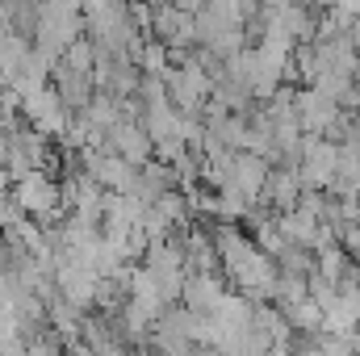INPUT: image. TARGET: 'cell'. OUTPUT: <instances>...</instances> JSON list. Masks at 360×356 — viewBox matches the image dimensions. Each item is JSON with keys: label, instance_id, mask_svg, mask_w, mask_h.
Listing matches in <instances>:
<instances>
[{"label": "cell", "instance_id": "cell-1", "mask_svg": "<svg viewBox=\"0 0 360 356\" xmlns=\"http://www.w3.org/2000/svg\"><path fill=\"white\" fill-rule=\"evenodd\" d=\"M214 243H218V260L226 268L231 285L239 293H248L252 302H272L276 293V276H281V265L272 260L269 252L239 231V222H218L214 227Z\"/></svg>", "mask_w": 360, "mask_h": 356}, {"label": "cell", "instance_id": "cell-2", "mask_svg": "<svg viewBox=\"0 0 360 356\" xmlns=\"http://www.w3.org/2000/svg\"><path fill=\"white\" fill-rule=\"evenodd\" d=\"M34 46L42 55H51L55 63L80 42L84 34V8L76 0H38V13H34Z\"/></svg>", "mask_w": 360, "mask_h": 356}, {"label": "cell", "instance_id": "cell-3", "mask_svg": "<svg viewBox=\"0 0 360 356\" xmlns=\"http://www.w3.org/2000/svg\"><path fill=\"white\" fill-rule=\"evenodd\" d=\"M13 201L25 210V218L55 227L68 218V197H63V180H55L46 168H34L25 177L13 180Z\"/></svg>", "mask_w": 360, "mask_h": 356}, {"label": "cell", "instance_id": "cell-4", "mask_svg": "<svg viewBox=\"0 0 360 356\" xmlns=\"http://www.w3.org/2000/svg\"><path fill=\"white\" fill-rule=\"evenodd\" d=\"M55 289H59V298H68L76 310H92L96 306V289H101V272L84 260V256H76V252H68L63 243H59V256H55Z\"/></svg>", "mask_w": 360, "mask_h": 356}, {"label": "cell", "instance_id": "cell-5", "mask_svg": "<svg viewBox=\"0 0 360 356\" xmlns=\"http://www.w3.org/2000/svg\"><path fill=\"white\" fill-rule=\"evenodd\" d=\"M340 172V143L323 139V134H306L302 139V160H297V177L306 189H331V180Z\"/></svg>", "mask_w": 360, "mask_h": 356}, {"label": "cell", "instance_id": "cell-6", "mask_svg": "<svg viewBox=\"0 0 360 356\" xmlns=\"http://www.w3.org/2000/svg\"><path fill=\"white\" fill-rule=\"evenodd\" d=\"M80 168H84L101 189H109V193H134V189H139V168L126 164V160H122L117 151H109V147H89V151H80Z\"/></svg>", "mask_w": 360, "mask_h": 356}, {"label": "cell", "instance_id": "cell-7", "mask_svg": "<svg viewBox=\"0 0 360 356\" xmlns=\"http://www.w3.org/2000/svg\"><path fill=\"white\" fill-rule=\"evenodd\" d=\"M21 117H25V126H34V130L46 134V139H55V134H63V130L72 126V117H68V101L59 96L55 84H51V89L30 92V96H21Z\"/></svg>", "mask_w": 360, "mask_h": 356}, {"label": "cell", "instance_id": "cell-8", "mask_svg": "<svg viewBox=\"0 0 360 356\" xmlns=\"http://www.w3.org/2000/svg\"><path fill=\"white\" fill-rule=\"evenodd\" d=\"M105 147H109V151H117V155H122L126 164H134V168L151 164V155H155V143H151V134H147L143 117H122V122L109 130Z\"/></svg>", "mask_w": 360, "mask_h": 356}, {"label": "cell", "instance_id": "cell-9", "mask_svg": "<svg viewBox=\"0 0 360 356\" xmlns=\"http://www.w3.org/2000/svg\"><path fill=\"white\" fill-rule=\"evenodd\" d=\"M340 113H344V105H340V101H331L327 92L297 89V122H302V130H306V134H323V139H327V134L335 130Z\"/></svg>", "mask_w": 360, "mask_h": 356}, {"label": "cell", "instance_id": "cell-10", "mask_svg": "<svg viewBox=\"0 0 360 356\" xmlns=\"http://www.w3.org/2000/svg\"><path fill=\"white\" fill-rule=\"evenodd\" d=\"M151 34H155L160 42H168L172 55H180L184 46L197 42V13H184V8H176V4H155Z\"/></svg>", "mask_w": 360, "mask_h": 356}, {"label": "cell", "instance_id": "cell-11", "mask_svg": "<svg viewBox=\"0 0 360 356\" xmlns=\"http://www.w3.org/2000/svg\"><path fill=\"white\" fill-rule=\"evenodd\" d=\"M302 193H306V184L297 177V168H293V164H276L269 172V184H264L260 205H269L272 214H285V210H297Z\"/></svg>", "mask_w": 360, "mask_h": 356}, {"label": "cell", "instance_id": "cell-12", "mask_svg": "<svg viewBox=\"0 0 360 356\" xmlns=\"http://www.w3.org/2000/svg\"><path fill=\"white\" fill-rule=\"evenodd\" d=\"M269 172H272V164L264 160V155H256V151H235V164H231V189H239L248 201L260 205L264 184H269Z\"/></svg>", "mask_w": 360, "mask_h": 356}, {"label": "cell", "instance_id": "cell-13", "mask_svg": "<svg viewBox=\"0 0 360 356\" xmlns=\"http://www.w3.org/2000/svg\"><path fill=\"white\" fill-rule=\"evenodd\" d=\"M222 298H226V285H222L218 272H188V281H184V298H180V302H184L193 314H214Z\"/></svg>", "mask_w": 360, "mask_h": 356}, {"label": "cell", "instance_id": "cell-14", "mask_svg": "<svg viewBox=\"0 0 360 356\" xmlns=\"http://www.w3.org/2000/svg\"><path fill=\"white\" fill-rule=\"evenodd\" d=\"M30 55H34V46H30L17 30L0 25V84L13 89V80L21 76V68L30 63Z\"/></svg>", "mask_w": 360, "mask_h": 356}, {"label": "cell", "instance_id": "cell-15", "mask_svg": "<svg viewBox=\"0 0 360 356\" xmlns=\"http://www.w3.org/2000/svg\"><path fill=\"white\" fill-rule=\"evenodd\" d=\"M348 265H352V256L344 252V243L340 239H331V243H323L319 252H314V272H323L327 281H344V272H348Z\"/></svg>", "mask_w": 360, "mask_h": 356}, {"label": "cell", "instance_id": "cell-16", "mask_svg": "<svg viewBox=\"0 0 360 356\" xmlns=\"http://www.w3.org/2000/svg\"><path fill=\"white\" fill-rule=\"evenodd\" d=\"M281 310H285V319H289V327H293V331H302V336L323 331V306H319L314 298H302V302L281 306Z\"/></svg>", "mask_w": 360, "mask_h": 356}, {"label": "cell", "instance_id": "cell-17", "mask_svg": "<svg viewBox=\"0 0 360 356\" xmlns=\"http://www.w3.org/2000/svg\"><path fill=\"white\" fill-rule=\"evenodd\" d=\"M340 243H344V252L352 256V260H360V222H348V227H340V235H335Z\"/></svg>", "mask_w": 360, "mask_h": 356}, {"label": "cell", "instance_id": "cell-18", "mask_svg": "<svg viewBox=\"0 0 360 356\" xmlns=\"http://www.w3.org/2000/svg\"><path fill=\"white\" fill-rule=\"evenodd\" d=\"M293 356H327V352L319 348V340H314V336H306V340H297V344H293Z\"/></svg>", "mask_w": 360, "mask_h": 356}, {"label": "cell", "instance_id": "cell-19", "mask_svg": "<svg viewBox=\"0 0 360 356\" xmlns=\"http://www.w3.org/2000/svg\"><path fill=\"white\" fill-rule=\"evenodd\" d=\"M4 193H13V177H8V168L0 164V197H4Z\"/></svg>", "mask_w": 360, "mask_h": 356}, {"label": "cell", "instance_id": "cell-20", "mask_svg": "<svg viewBox=\"0 0 360 356\" xmlns=\"http://www.w3.org/2000/svg\"><path fill=\"white\" fill-rule=\"evenodd\" d=\"M72 356H96V352H92L89 344H76V348H72Z\"/></svg>", "mask_w": 360, "mask_h": 356}, {"label": "cell", "instance_id": "cell-21", "mask_svg": "<svg viewBox=\"0 0 360 356\" xmlns=\"http://www.w3.org/2000/svg\"><path fill=\"white\" fill-rule=\"evenodd\" d=\"M352 38H356V42H360V13H356V17H352Z\"/></svg>", "mask_w": 360, "mask_h": 356}, {"label": "cell", "instance_id": "cell-22", "mask_svg": "<svg viewBox=\"0 0 360 356\" xmlns=\"http://www.w3.org/2000/svg\"><path fill=\"white\" fill-rule=\"evenodd\" d=\"M4 13H8V8H4V0H0V17H4Z\"/></svg>", "mask_w": 360, "mask_h": 356}, {"label": "cell", "instance_id": "cell-23", "mask_svg": "<svg viewBox=\"0 0 360 356\" xmlns=\"http://www.w3.org/2000/svg\"><path fill=\"white\" fill-rule=\"evenodd\" d=\"M356 327H360V323H356Z\"/></svg>", "mask_w": 360, "mask_h": 356}]
</instances>
